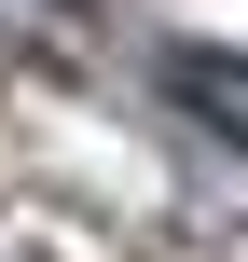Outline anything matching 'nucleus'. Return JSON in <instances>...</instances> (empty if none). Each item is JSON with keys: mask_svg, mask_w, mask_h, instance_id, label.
I'll list each match as a JSON object with an SVG mask.
<instances>
[{"mask_svg": "<svg viewBox=\"0 0 248 262\" xmlns=\"http://www.w3.org/2000/svg\"><path fill=\"white\" fill-rule=\"evenodd\" d=\"M166 97H179L207 138H235V152H248V55H221V41H179V55H166Z\"/></svg>", "mask_w": 248, "mask_h": 262, "instance_id": "f257e3e1", "label": "nucleus"}]
</instances>
